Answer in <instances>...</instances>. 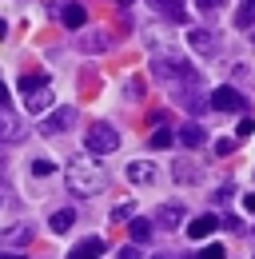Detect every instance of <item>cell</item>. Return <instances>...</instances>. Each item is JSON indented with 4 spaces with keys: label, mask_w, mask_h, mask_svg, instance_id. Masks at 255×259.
Listing matches in <instances>:
<instances>
[{
    "label": "cell",
    "mask_w": 255,
    "mask_h": 259,
    "mask_svg": "<svg viewBox=\"0 0 255 259\" xmlns=\"http://www.w3.org/2000/svg\"><path fill=\"white\" fill-rule=\"evenodd\" d=\"M64 176H68V192L72 195H100L104 184H108V176H104L96 156H72Z\"/></svg>",
    "instance_id": "6da1fadb"
},
{
    "label": "cell",
    "mask_w": 255,
    "mask_h": 259,
    "mask_svg": "<svg viewBox=\"0 0 255 259\" xmlns=\"http://www.w3.org/2000/svg\"><path fill=\"white\" fill-rule=\"evenodd\" d=\"M152 72H156V80H163V84H184V80L195 76V68L180 52H156L152 56Z\"/></svg>",
    "instance_id": "7a4b0ae2"
},
{
    "label": "cell",
    "mask_w": 255,
    "mask_h": 259,
    "mask_svg": "<svg viewBox=\"0 0 255 259\" xmlns=\"http://www.w3.org/2000/svg\"><path fill=\"white\" fill-rule=\"evenodd\" d=\"M84 144H88V152L92 156H112V152H120V132L112 128V124H92L88 136H84Z\"/></svg>",
    "instance_id": "3957f363"
},
{
    "label": "cell",
    "mask_w": 255,
    "mask_h": 259,
    "mask_svg": "<svg viewBox=\"0 0 255 259\" xmlns=\"http://www.w3.org/2000/svg\"><path fill=\"white\" fill-rule=\"evenodd\" d=\"M207 108H216V112H243V108H247V96H243L239 88L223 84V88H216V92L207 96Z\"/></svg>",
    "instance_id": "277c9868"
},
{
    "label": "cell",
    "mask_w": 255,
    "mask_h": 259,
    "mask_svg": "<svg viewBox=\"0 0 255 259\" xmlns=\"http://www.w3.org/2000/svg\"><path fill=\"white\" fill-rule=\"evenodd\" d=\"M76 124V108L72 104H64V108H56L52 116H44L40 120V136H56V132H68Z\"/></svg>",
    "instance_id": "5b68a950"
},
{
    "label": "cell",
    "mask_w": 255,
    "mask_h": 259,
    "mask_svg": "<svg viewBox=\"0 0 255 259\" xmlns=\"http://www.w3.org/2000/svg\"><path fill=\"white\" fill-rule=\"evenodd\" d=\"M20 140H24V124H20V116H16L12 108H0V148L20 144Z\"/></svg>",
    "instance_id": "8992f818"
},
{
    "label": "cell",
    "mask_w": 255,
    "mask_h": 259,
    "mask_svg": "<svg viewBox=\"0 0 255 259\" xmlns=\"http://www.w3.org/2000/svg\"><path fill=\"white\" fill-rule=\"evenodd\" d=\"M124 176H128V184H136V188H152V184L159 180V167L148 163V160H132L124 167Z\"/></svg>",
    "instance_id": "52a82bcc"
},
{
    "label": "cell",
    "mask_w": 255,
    "mask_h": 259,
    "mask_svg": "<svg viewBox=\"0 0 255 259\" xmlns=\"http://www.w3.org/2000/svg\"><path fill=\"white\" fill-rule=\"evenodd\" d=\"M188 48L199 52V56H216V52H220V40H216L211 28H191L188 32Z\"/></svg>",
    "instance_id": "ba28073f"
},
{
    "label": "cell",
    "mask_w": 255,
    "mask_h": 259,
    "mask_svg": "<svg viewBox=\"0 0 255 259\" xmlns=\"http://www.w3.org/2000/svg\"><path fill=\"white\" fill-rule=\"evenodd\" d=\"M184 220H188V207H184V203H163V207L156 211V224H152V227H159V231H176Z\"/></svg>",
    "instance_id": "9c48e42d"
},
{
    "label": "cell",
    "mask_w": 255,
    "mask_h": 259,
    "mask_svg": "<svg viewBox=\"0 0 255 259\" xmlns=\"http://www.w3.org/2000/svg\"><path fill=\"white\" fill-rule=\"evenodd\" d=\"M148 8L163 16V20H172V24H184L188 20V8H184V0H148Z\"/></svg>",
    "instance_id": "30bf717a"
},
{
    "label": "cell",
    "mask_w": 255,
    "mask_h": 259,
    "mask_svg": "<svg viewBox=\"0 0 255 259\" xmlns=\"http://www.w3.org/2000/svg\"><path fill=\"white\" fill-rule=\"evenodd\" d=\"M52 16H60L68 28H84V20H88L84 4H76V0H68V4H56V8H52Z\"/></svg>",
    "instance_id": "8fae6325"
},
{
    "label": "cell",
    "mask_w": 255,
    "mask_h": 259,
    "mask_svg": "<svg viewBox=\"0 0 255 259\" xmlns=\"http://www.w3.org/2000/svg\"><path fill=\"white\" fill-rule=\"evenodd\" d=\"M104 255V239L100 235H88V239H80L72 251H68V259H100Z\"/></svg>",
    "instance_id": "7c38bea8"
},
{
    "label": "cell",
    "mask_w": 255,
    "mask_h": 259,
    "mask_svg": "<svg viewBox=\"0 0 255 259\" xmlns=\"http://www.w3.org/2000/svg\"><path fill=\"white\" fill-rule=\"evenodd\" d=\"M48 108H52V84H44V88L28 92V112H32V116H44Z\"/></svg>",
    "instance_id": "4fadbf2b"
},
{
    "label": "cell",
    "mask_w": 255,
    "mask_h": 259,
    "mask_svg": "<svg viewBox=\"0 0 255 259\" xmlns=\"http://www.w3.org/2000/svg\"><path fill=\"white\" fill-rule=\"evenodd\" d=\"M211 231H220V220H216V215H195V220L188 224V235H191V239H207Z\"/></svg>",
    "instance_id": "5bb4252c"
},
{
    "label": "cell",
    "mask_w": 255,
    "mask_h": 259,
    "mask_svg": "<svg viewBox=\"0 0 255 259\" xmlns=\"http://www.w3.org/2000/svg\"><path fill=\"white\" fill-rule=\"evenodd\" d=\"M203 140H207V132L199 128L195 120H188V124L180 128V144H184V148H203Z\"/></svg>",
    "instance_id": "9a60e30c"
},
{
    "label": "cell",
    "mask_w": 255,
    "mask_h": 259,
    "mask_svg": "<svg viewBox=\"0 0 255 259\" xmlns=\"http://www.w3.org/2000/svg\"><path fill=\"white\" fill-rule=\"evenodd\" d=\"M172 180H176V184H195V180H199V167L191 160H176L172 163Z\"/></svg>",
    "instance_id": "2e32d148"
},
{
    "label": "cell",
    "mask_w": 255,
    "mask_h": 259,
    "mask_svg": "<svg viewBox=\"0 0 255 259\" xmlns=\"http://www.w3.org/2000/svg\"><path fill=\"white\" fill-rule=\"evenodd\" d=\"M112 48V36L108 32H88L80 40V52H108Z\"/></svg>",
    "instance_id": "e0dca14e"
},
{
    "label": "cell",
    "mask_w": 255,
    "mask_h": 259,
    "mask_svg": "<svg viewBox=\"0 0 255 259\" xmlns=\"http://www.w3.org/2000/svg\"><path fill=\"white\" fill-rule=\"evenodd\" d=\"M128 231H132V243H148V239L156 235V227H152V220H136V215H132V224H128Z\"/></svg>",
    "instance_id": "ac0fdd59"
},
{
    "label": "cell",
    "mask_w": 255,
    "mask_h": 259,
    "mask_svg": "<svg viewBox=\"0 0 255 259\" xmlns=\"http://www.w3.org/2000/svg\"><path fill=\"white\" fill-rule=\"evenodd\" d=\"M28 239H32V227L28 224H12L8 231H4V243H8V247H24Z\"/></svg>",
    "instance_id": "d6986e66"
},
{
    "label": "cell",
    "mask_w": 255,
    "mask_h": 259,
    "mask_svg": "<svg viewBox=\"0 0 255 259\" xmlns=\"http://www.w3.org/2000/svg\"><path fill=\"white\" fill-rule=\"evenodd\" d=\"M76 224V211H72V207H60V211H52V215H48V227H52V231H68V227Z\"/></svg>",
    "instance_id": "ffe728a7"
},
{
    "label": "cell",
    "mask_w": 255,
    "mask_h": 259,
    "mask_svg": "<svg viewBox=\"0 0 255 259\" xmlns=\"http://www.w3.org/2000/svg\"><path fill=\"white\" fill-rule=\"evenodd\" d=\"M44 84H48V76H44V72H24V76H20V92H24V96L36 92V88H44Z\"/></svg>",
    "instance_id": "44dd1931"
},
{
    "label": "cell",
    "mask_w": 255,
    "mask_h": 259,
    "mask_svg": "<svg viewBox=\"0 0 255 259\" xmlns=\"http://www.w3.org/2000/svg\"><path fill=\"white\" fill-rule=\"evenodd\" d=\"M172 140H176V136L163 128V124H159V128L152 132V136H148V144H152V148H172Z\"/></svg>",
    "instance_id": "7402d4cb"
},
{
    "label": "cell",
    "mask_w": 255,
    "mask_h": 259,
    "mask_svg": "<svg viewBox=\"0 0 255 259\" xmlns=\"http://www.w3.org/2000/svg\"><path fill=\"white\" fill-rule=\"evenodd\" d=\"M195 8H199L203 16H216V12H223V8H227V0H195Z\"/></svg>",
    "instance_id": "603a6c76"
},
{
    "label": "cell",
    "mask_w": 255,
    "mask_h": 259,
    "mask_svg": "<svg viewBox=\"0 0 255 259\" xmlns=\"http://www.w3.org/2000/svg\"><path fill=\"white\" fill-rule=\"evenodd\" d=\"M28 167H32V176H40V180H44V176H52V171H56V163H52V160H44V156H40V160H32Z\"/></svg>",
    "instance_id": "cb8c5ba5"
},
{
    "label": "cell",
    "mask_w": 255,
    "mask_h": 259,
    "mask_svg": "<svg viewBox=\"0 0 255 259\" xmlns=\"http://www.w3.org/2000/svg\"><path fill=\"white\" fill-rule=\"evenodd\" d=\"M132 211H136L132 199H128V203H116V207H112V220H132Z\"/></svg>",
    "instance_id": "d4e9b609"
},
{
    "label": "cell",
    "mask_w": 255,
    "mask_h": 259,
    "mask_svg": "<svg viewBox=\"0 0 255 259\" xmlns=\"http://www.w3.org/2000/svg\"><path fill=\"white\" fill-rule=\"evenodd\" d=\"M251 132H255V120H251V116H243V120H239V128H235V140H247Z\"/></svg>",
    "instance_id": "484cf974"
},
{
    "label": "cell",
    "mask_w": 255,
    "mask_h": 259,
    "mask_svg": "<svg viewBox=\"0 0 255 259\" xmlns=\"http://www.w3.org/2000/svg\"><path fill=\"white\" fill-rule=\"evenodd\" d=\"M235 24H239V28H251V4H243V8L235 12Z\"/></svg>",
    "instance_id": "4316f807"
},
{
    "label": "cell",
    "mask_w": 255,
    "mask_h": 259,
    "mask_svg": "<svg viewBox=\"0 0 255 259\" xmlns=\"http://www.w3.org/2000/svg\"><path fill=\"white\" fill-rule=\"evenodd\" d=\"M239 140H216V156H231Z\"/></svg>",
    "instance_id": "83f0119b"
},
{
    "label": "cell",
    "mask_w": 255,
    "mask_h": 259,
    "mask_svg": "<svg viewBox=\"0 0 255 259\" xmlns=\"http://www.w3.org/2000/svg\"><path fill=\"white\" fill-rule=\"evenodd\" d=\"M199 259H223V247H220V243H211V247L199 251Z\"/></svg>",
    "instance_id": "f1b7e54d"
},
{
    "label": "cell",
    "mask_w": 255,
    "mask_h": 259,
    "mask_svg": "<svg viewBox=\"0 0 255 259\" xmlns=\"http://www.w3.org/2000/svg\"><path fill=\"white\" fill-rule=\"evenodd\" d=\"M120 259H140V247H136V243H128V247H120Z\"/></svg>",
    "instance_id": "f546056e"
},
{
    "label": "cell",
    "mask_w": 255,
    "mask_h": 259,
    "mask_svg": "<svg viewBox=\"0 0 255 259\" xmlns=\"http://www.w3.org/2000/svg\"><path fill=\"white\" fill-rule=\"evenodd\" d=\"M0 108H8V84H0Z\"/></svg>",
    "instance_id": "4dcf8cb0"
},
{
    "label": "cell",
    "mask_w": 255,
    "mask_h": 259,
    "mask_svg": "<svg viewBox=\"0 0 255 259\" xmlns=\"http://www.w3.org/2000/svg\"><path fill=\"white\" fill-rule=\"evenodd\" d=\"M0 259H24L20 251H0Z\"/></svg>",
    "instance_id": "1f68e13d"
},
{
    "label": "cell",
    "mask_w": 255,
    "mask_h": 259,
    "mask_svg": "<svg viewBox=\"0 0 255 259\" xmlns=\"http://www.w3.org/2000/svg\"><path fill=\"white\" fill-rule=\"evenodd\" d=\"M4 32H8V24H4V20H0V40H4Z\"/></svg>",
    "instance_id": "d6a6232c"
},
{
    "label": "cell",
    "mask_w": 255,
    "mask_h": 259,
    "mask_svg": "<svg viewBox=\"0 0 255 259\" xmlns=\"http://www.w3.org/2000/svg\"><path fill=\"white\" fill-rule=\"evenodd\" d=\"M116 4H124V8H132V0H116Z\"/></svg>",
    "instance_id": "836d02e7"
},
{
    "label": "cell",
    "mask_w": 255,
    "mask_h": 259,
    "mask_svg": "<svg viewBox=\"0 0 255 259\" xmlns=\"http://www.w3.org/2000/svg\"><path fill=\"white\" fill-rule=\"evenodd\" d=\"M243 4H251V0H243Z\"/></svg>",
    "instance_id": "e575fe53"
}]
</instances>
